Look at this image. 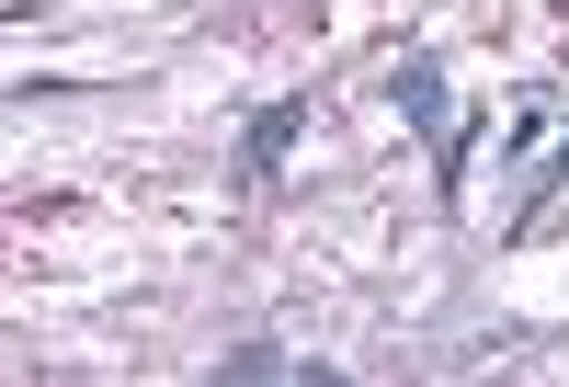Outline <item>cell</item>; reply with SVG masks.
<instances>
[{
	"label": "cell",
	"instance_id": "obj_1",
	"mask_svg": "<svg viewBox=\"0 0 569 387\" xmlns=\"http://www.w3.org/2000/svg\"><path fill=\"white\" fill-rule=\"evenodd\" d=\"M388 103H399V126L421 137V149H445V137H456V103H445V58H433V46H399Z\"/></svg>",
	"mask_w": 569,
	"mask_h": 387
},
{
	"label": "cell",
	"instance_id": "obj_2",
	"mask_svg": "<svg viewBox=\"0 0 569 387\" xmlns=\"http://www.w3.org/2000/svg\"><path fill=\"white\" fill-rule=\"evenodd\" d=\"M297 137H308V91H284V103H262V115L240 126V182H273Z\"/></svg>",
	"mask_w": 569,
	"mask_h": 387
},
{
	"label": "cell",
	"instance_id": "obj_3",
	"mask_svg": "<svg viewBox=\"0 0 569 387\" xmlns=\"http://www.w3.org/2000/svg\"><path fill=\"white\" fill-rule=\"evenodd\" d=\"M217 376H228V387H251V376H284V387H330V365H308V354H273V343H240V354H217Z\"/></svg>",
	"mask_w": 569,
	"mask_h": 387
},
{
	"label": "cell",
	"instance_id": "obj_4",
	"mask_svg": "<svg viewBox=\"0 0 569 387\" xmlns=\"http://www.w3.org/2000/svg\"><path fill=\"white\" fill-rule=\"evenodd\" d=\"M479 137H490V115H456V137L433 149V194H445V206H467V160H479Z\"/></svg>",
	"mask_w": 569,
	"mask_h": 387
},
{
	"label": "cell",
	"instance_id": "obj_5",
	"mask_svg": "<svg viewBox=\"0 0 569 387\" xmlns=\"http://www.w3.org/2000/svg\"><path fill=\"white\" fill-rule=\"evenodd\" d=\"M558 194H569V137H558V149H536V171H525V206H512V228H536V217L558 206Z\"/></svg>",
	"mask_w": 569,
	"mask_h": 387
},
{
	"label": "cell",
	"instance_id": "obj_6",
	"mask_svg": "<svg viewBox=\"0 0 569 387\" xmlns=\"http://www.w3.org/2000/svg\"><path fill=\"white\" fill-rule=\"evenodd\" d=\"M547 126H558V103H547V91H525V103H512V126H501V160H536Z\"/></svg>",
	"mask_w": 569,
	"mask_h": 387
}]
</instances>
